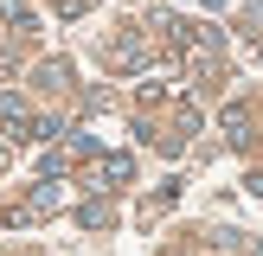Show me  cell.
<instances>
[{"mask_svg": "<svg viewBox=\"0 0 263 256\" xmlns=\"http://www.w3.org/2000/svg\"><path fill=\"white\" fill-rule=\"evenodd\" d=\"M199 7H225V0H199Z\"/></svg>", "mask_w": 263, "mask_h": 256, "instance_id": "10", "label": "cell"}, {"mask_svg": "<svg viewBox=\"0 0 263 256\" xmlns=\"http://www.w3.org/2000/svg\"><path fill=\"white\" fill-rule=\"evenodd\" d=\"M39 83H45V90H64V83H71V64H58V58L39 64Z\"/></svg>", "mask_w": 263, "mask_h": 256, "instance_id": "7", "label": "cell"}, {"mask_svg": "<svg viewBox=\"0 0 263 256\" xmlns=\"http://www.w3.org/2000/svg\"><path fill=\"white\" fill-rule=\"evenodd\" d=\"M0 166H7V141H0Z\"/></svg>", "mask_w": 263, "mask_h": 256, "instance_id": "11", "label": "cell"}, {"mask_svg": "<svg viewBox=\"0 0 263 256\" xmlns=\"http://www.w3.org/2000/svg\"><path fill=\"white\" fill-rule=\"evenodd\" d=\"M90 186H97V192H116V186H135V160H128V154H103V160L90 166Z\"/></svg>", "mask_w": 263, "mask_h": 256, "instance_id": "3", "label": "cell"}, {"mask_svg": "<svg viewBox=\"0 0 263 256\" xmlns=\"http://www.w3.org/2000/svg\"><path fill=\"white\" fill-rule=\"evenodd\" d=\"M77 218H84V224H109V205H103V199H90V205H84Z\"/></svg>", "mask_w": 263, "mask_h": 256, "instance_id": "8", "label": "cell"}, {"mask_svg": "<svg viewBox=\"0 0 263 256\" xmlns=\"http://www.w3.org/2000/svg\"><path fill=\"white\" fill-rule=\"evenodd\" d=\"M109 64H116V71H141V64H148V45H141V38H116Z\"/></svg>", "mask_w": 263, "mask_h": 256, "instance_id": "4", "label": "cell"}, {"mask_svg": "<svg viewBox=\"0 0 263 256\" xmlns=\"http://www.w3.org/2000/svg\"><path fill=\"white\" fill-rule=\"evenodd\" d=\"M218 122H225V135H231V147H251V109H244V102H231V109L218 115Z\"/></svg>", "mask_w": 263, "mask_h": 256, "instance_id": "5", "label": "cell"}, {"mask_svg": "<svg viewBox=\"0 0 263 256\" xmlns=\"http://www.w3.org/2000/svg\"><path fill=\"white\" fill-rule=\"evenodd\" d=\"M0 19L20 26V32H32V7H26V0H0Z\"/></svg>", "mask_w": 263, "mask_h": 256, "instance_id": "6", "label": "cell"}, {"mask_svg": "<svg viewBox=\"0 0 263 256\" xmlns=\"http://www.w3.org/2000/svg\"><path fill=\"white\" fill-rule=\"evenodd\" d=\"M58 205H64V186H58V173H45V179L32 186V199H26V205H13V211H7V224H32V218H51Z\"/></svg>", "mask_w": 263, "mask_h": 256, "instance_id": "1", "label": "cell"}, {"mask_svg": "<svg viewBox=\"0 0 263 256\" xmlns=\"http://www.w3.org/2000/svg\"><path fill=\"white\" fill-rule=\"evenodd\" d=\"M51 7H58V13H71V19H77V13H84L90 0H51Z\"/></svg>", "mask_w": 263, "mask_h": 256, "instance_id": "9", "label": "cell"}, {"mask_svg": "<svg viewBox=\"0 0 263 256\" xmlns=\"http://www.w3.org/2000/svg\"><path fill=\"white\" fill-rule=\"evenodd\" d=\"M0 128H7L13 141H39V115L26 109V96H13V90H0Z\"/></svg>", "mask_w": 263, "mask_h": 256, "instance_id": "2", "label": "cell"}]
</instances>
